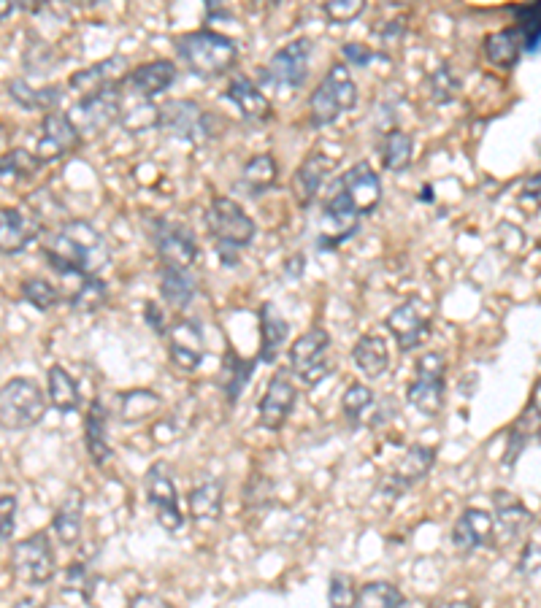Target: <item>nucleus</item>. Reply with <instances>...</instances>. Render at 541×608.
Segmentation results:
<instances>
[{"label":"nucleus","instance_id":"nucleus-57","mask_svg":"<svg viewBox=\"0 0 541 608\" xmlns=\"http://www.w3.org/2000/svg\"><path fill=\"white\" fill-rule=\"evenodd\" d=\"M344 57H347L349 63L358 65V68H366V65L374 60V52L363 44H347L344 46Z\"/></svg>","mask_w":541,"mask_h":608},{"label":"nucleus","instance_id":"nucleus-51","mask_svg":"<svg viewBox=\"0 0 541 608\" xmlns=\"http://www.w3.org/2000/svg\"><path fill=\"white\" fill-rule=\"evenodd\" d=\"M358 590H355V581L347 573H333L331 587H328V598H331L333 608H352Z\"/></svg>","mask_w":541,"mask_h":608},{"label":"nucleus","instance_id":"nucleus-15","mask_svg":"<svg viewBox=\"0 0 541 608\" xmlns=\"http://www.w3.org/2000/svg\"><path fill=\"white\" fill-rule=\"evenodd\" d=\"M336 190L349 200V206L358 211V217L371 214L382 203V179L368 163L352 165L349 171L341 173Z\"/></svg>","mask_w":541,"mask_h":608},{"label":"nucleus","instance_id":"nucleus-26","mask_svg":"<svg viewBox=\"0 0 541 608\" xmlns=\"http://www.w3.org/2000/svg\"><path fill=\"white\" fill-rule=\"evenodd\" d=\"M84 444H87V452H90L95 465H106L114 454L109 444V414H106V406L98 400H92L90 411L84 417Z\"/></svg>","mask_w":541,"mask_h":608},{"label":"nucleus","instance_id":"nucleus-61","mask_svg":"<svg viewBox=\"0 0 541 608\" xmlns=\"http://www.w3.org/2000/svg\"><path fill=\"white\" fill-rule=\"evenodd\" d=\"M11 608H44V606H41V603H36L33 598H22V600H17V603H14Z\"/></svg>","mask_w":541,"mask_h":608},{"label":"nucleus","instance_id":"nucleus-48","mask_svg":"<svg viewBox=\"0 0 541 608\" xmlns=\"http://www.w3.org/2000/svg\"><path fill=\"white\" fill-rule=\"evenodd\" d=\"M22 298L33 303L38 311H49L57 300H60V295H57L55 287L44 282V279H28V282L22 284Z\"/></svg>","mask_w":541,"mask_h":608},{"label":"nucleus","instance_id":"nucleus-17","mask_svg":"<svg viewBox=\"0 0 541 608\" xmlns=\"http://www.w3.org/2000/svg\"><path fill=\"white\" fill-rule=\"evenodd\" d=\"M295 400H298V390H295L290 373L279 371L268 382L263 398L257 403V419L266 430H282L285 422L290 419L295 409Z\"/></svg>","mask_w":541,"mask_h":608},{"label":"nucleus","instance_id":"nucleus-47","mask_svg":"<svg viewBox=\"0 0 541 608\" xmlns=\"http://www.w3.org/2000/svg\"><path fill=\"white\" fill-rule=\"evenodd\" d=\"M374 406V392H371V387H366V384H349L347 392H344V398H341V411H344V417L349 419V422H360L363 419V414H366L368 409Z\"/></svg>","mask_w":541,"mask_h":608},{"label":"nucleus","instance_id":"nucleus-4","mask_svg":"<svg viewBox=\"0 0 541 608\" xmlns=\"http://www.w3.org/2000/svg\"><path fill=\"white\" fill-rule=\"evenodd\" d=\"M358 103V84L344 63L331 65V71L322 76L320 87L314 90L309 109H312V122L317 128H325L349 111Z\"/></svg>","mask_w":541,"mask_h":608},{"label":"nucleus","instance_id":"nucleus-50","mask_svg":"<svg viewBox=\"0 0 541 608\" xmlns=\"http://www.w3.org/2000/svg\"><path fill=\"white\" fill-rule=\"evenodd\" d=\"M363 11H366V3H363V0H328V3H325V17L336 22V25L355 22Z\"/></svg>","mask_w":541,"mask_h":608},{"label":"nucleus","instance_id":"nucleus-13","mask_svg":"<svg viewBox=\"0 0 541 608\" xmlns=\"http://www.w3.org/2000/svg\"><path fill=\"white\" fill-rule=\"evenodd\" d=\"M157 128H166L187 141H206L211 133L209 114L193 100H166L157 106Z\"/></svg>","mask_w":541,"mask_h":608},{"label":"nucleus","instance_id":"nucleus-11","mask_svg":"<svg viewBox=\"0 0 541 608\" xmlns=\"http://www.w3.org/2000/svg\"><path fill=\"white\" fill-rule=\"evenodd\" d=\"M144 490H147L149 506L155 509L157 525L168 530V533H179L184 527V514L179 506V495H176L174 479L163 463H155L144 476Z\"/></svg>","mask_w":541,"mask_h":608},{"label":"nucleus","instance_id":"nucleus-59","mask_svg":"<svg viewBox=\"0 0 541 608\" xmlns=\"http://www.w3.org/2000/svg\"><path fill=\"white\" fill-rule=\"evenodd\" d=\"M523 198H531V200H536V203H541V171L525 182Z\"/></svg>","mask_w":541,"mask_h":608},{"label":"nucleus","instance_id":"nucleus-32","mask_svg":"<svg viewBox=\"0 0 541 608\" xmlns=\"http://www.w3.org/2000/svg\"><path fill=\"white\" fill-rule=\"evenodd\" d=\"M252 376H255V360H244L236 349H228L220 373V390L225 400L236 403L241 392L247 390V384L252 382Z\"/></svg>","mask_w":541,"mask_h":608},{"label":"nucleus","instance_id":"nucleus-2","mask_svg":"<svg viewBox=\"0 0 541 608\" xmlns=\"http://www.w3.org/2000/svg\"><path fill=\"white\" fill-rule=\"evenodd\" d=\"M176 52L184 60V65L203 79H214L228 73L236 65L239 49L236 41L222 36L217 30H195L176 41Z\"/></svg>","mask_w":541,"mask_h":608},{"label":"nucleus","instance_id":"nucleus-12","mask_svg":"<svg viewBox=\"0 0 541 608\" xmlns=\"http://www.w3.org/2000/svg\"><path fill=\"white\" fill-rule=\"evenodd\" d=\"M309 60H312V44L306 38H298V41H290L285 44L279 52H276L271 60H268L266 71V82H271L274 87H282V90H298L306 76H309Z\"/></svg>","mask_w":541,"mask_h":608},{"label":"nucleus","instance_id":"nucleus-46","mask_svg":"<svg viewBox=\"0 0 541 608\" xmlns=\"http://www.w3.org/2000/svg\"><path fill=\"white\" fill-rule=\"evenodd\" d=\"M460 92V79L455 76L450 65H439L436 71L428 76V95L433 103H452L458 98Z\"/></svg>","mask_w":541,"mask_h":608},{"label":"nucleus","instance_id":"nucleus-56","mask_svg":"<svg viewBox=\"0 0 541 608\" xmlns=\"http://www.w3.org/2000/svg\"><path fill=\"white\" fill-rule=\"evenodd\" d=\"M152 433H155V444H171V441L182 436V427L176 425L174 417H166L163 422H157Z\"/></svg>","mask_w":541,"mask_h":608},{"label":"nucleus","instance_id":"nucleus-54","mask_svg":"<svg viewBox=\"0 0 541 608\" xmlns=\"http://www.w3.org/2000/svg\"><path fill=\"white\" fill-rule=\"evenodd\" d=\"M517 571L533 579L541 573V544H528L520 554V563H517Z\"/></svg>","mask_w":541,"mask_h":608},{"label":"nucleus","instance_id":"nucleus-8","mask_svg":"<svg viewBox=\"0 0 541 608\" xmlns=\"http://www.w3.org/2000/svg\"><path fill=\"white\" fill-rule=\"evenodd\" d=\"M120 109V84H109V87H103V90L92 92V95L79 100L74 109L68 111V119H71V125H74L79 136H98L120 119Z\"/></svg>","mask_w":541,"mask_h":608},{"label":"nucleus","instance_id":"nucleus-22","mask_svg":"<svg viewBox=\"0 0 541 608\" xmlns=\"http://www.w3.org/2000/svg\"><path fill=\"white\" fill-rule=\"evenodd\" d=\"M496 541V517L485 509H466L452 527V544L460 552L485 549Z\"/></svg>","mask_w":541,"mask_h":608},{"label":"nucleus","instance_id":"nucleus-1","mask_svg":"<svg viewBox=\"0 0 541 608\" xmlns=\"http://www.w3.org/2000/svg\"><path fill=\"white\" fill-rule=\"evenodd\" d=\"M44 257L57 276L82 282L109 265L111 252L103 233L87 219H65L44 241Z\"/></svg>","mask_w":541,"mask_h":608},{"label":"nucleus","instance_id":"nucleus-35","mask_svg":"<svg viewBox=\"0 0 541 608\" xmlns=\"http://www.w3.org/2000/svg\"><path fill=\"white\" fill-rule=\"evenodd\" d=\"M160 409H163V400L152 390H128L117 395V417L125 425H136V422L155 417Z\"/></svg>","mask_w":541,"mask_h":608},{"label":"nucleus","instance_id":"nucleus-34","mask_svg":"<svg viewBox=\"0 0 541 608\" xmlns=\"http://www.w3.org/2000/svg\"><path fill=\"white\" fill-rule=\"evenodd\" d=\"M82 519H84V498L82 492H68L65 500L57 506L55 519V536L60 538V544L74 546L82 536Z\"/></svg>","mask_w":541,"mask_h":608},{"label":"nucleus","instance_id":"nucleus-28","mask_svg":"<svg viewBox=\"0 0 541 608\" xmlns=\"http://www.w3.org/2000/svg\"><path fill=\"white\" fill-rule=\"evenodd\" d=\"M122 73H125V60H122V57H109V60H101V63L90 65V68H84V71H76L74 76L68 79V84H71L82 98H87V95L103 90V87H109V84H120L117 79H120Z\"/></svg>","mask_w":541,"mask_h":608},{"label":"nucleus","instance_id":"nucleus-16","mask_svg":"<svg viewBox=\"0 0 541 608\" xmlns=\"http://www.w3.org/2000/svg\"><path fill=\"white\" fill-rule=\"evenodd\" d=\"M152 238H155L157 255H160L163 265L190 271V265L198 257V244H195V236L187 227L168 222V219H157Z\"/></svg>","mask_w":541,"mask_h":608},{"label":"nucleus","instance_id":"nucleus-39","mask_svg":"<svg viewBox=\"0 0 541 608\" xmlns=\"http://www.w3.org/2000/svg\"><path fill=\"white\" fill-rule=\"evenodd\" d=\"M276 176H279V165H276L274 155H255L244 165L239 187L249 195H260L274 187Z\"/></svg>","mask_w":541,"mask_h":608},{"label":"nucleus","instance_id":"nucleus-21","mask_svg":"<svg viewBox=\"0 0 541 608\" xmlns=\"http://www.w3.org/2000/svg\"><path fill=\"white\" fill-rule=\"evenodd\" d=\"M41 219L33 211L0 206V252L19 255L41 236Z\"/></svg>","mask_w":541,"mask_h":608},{"label":"nucleus","instance_id":"nucleus-19","mask_svg":"<svg viewBox=\"0 0 541 608\" xmlns=\"http://www.w3.org/2000/svg\"><path fill=\"white\" fill-rule=\"evenodd\" d=\"M355 233H358V211L352 209L349 200L333 187L331 198L322 206L320 249H336Z\"/></svg>","mask_w":541,"mask_h":608},{"label":"nucleus","instance_id":"nucleus-23","mask_svg":"<svg viewBox=\"0 0 541 608\" xmlns=\"http://www.w3.org/2000/svg\"><path fill=\"white\" fill-rule=\"evenodd\" d=\"M333 168H336L333 157L322 155V152L306 155V160H303V163L298 165V171L293 173V192L295 198H298V206L306 209V206L317 198V192L322 190V184L331 176Z\"/></svg>","mask_w":541,"mask_h":608},{"label":"nucleus","instance_id":"nucleus-60","mask_svg":"<svg viewBox=\"0 0 541 608\" xmlns=\"http://www.w3.org/2000/svg\"><path fill=\"white\" fill-rule=\"evenodd\" d=\"M22 9V6H17V3H9V0H0V19L11 17L14 11Z\"/></svg>","mask_w":541,"mask_h":608},{"label":"nucleus","instance_id":"nucleus-10","mask_svg":"<svg viewBox=\"0 0 541 608\" xmlns=\"http://www.w3.org/2000/svg\"><path fill=\"white\" fill-rule=\"evenodd\" d=\"M11 568H14V576L30 587H41L52 579L55 576V552H52L49 536L36 533V536L19 541L11 549Z\"/></svg>","mask_w":541,"mask_h":608},{"label":"nucleus","instance_id":"nucleus-52","mask_svg":"<svg viewBox=\"0 0 541 608\" xmlns=\"http://www.w3.org/2000/svg\"><path fill=\"white\" fill-rule=\"evenodd\" d=\"M65 587L79 592L84 600H90L92 587H95V576H92V571L84 563H71L65 568Z\"/></svg>","mask_w":541,"mask_h":608},{"label":"nucleus","instance_id":"nucleus-29","mask_svg":"<svg viewBox=\"0 0 541 608\" xmlns=\"http://www.w3.org/2000/svg\"><path fill=\"white\" fill-rule=\"evenodd\" d=\"M287 336H290L287 319L279 314L274 303H263L260 306V360L274 363L279 349L285 346Z\"/></svg>","mask_w":541,"mask_h":608},{"label":"nucleus","instance_id":"nucleus-58","mask_svg":"<svg viewBox=\"0 0 541 608\" xmlns=\"http://www.w3.org/2000/svg\"><path fill=\"white\" fill-rule=\"evenodd\" d=\"M128 608H171V603L160 598V595H136L130 600Z\"/></svg>","mask_w":541,"mask_h":608},{"label":"nucleus","instance_id":"nucleus-37","mask_svg":"<svg viewBox=\"0 0 541 608\" xmlns=\"http://www.w3.org/2000/svg\"><path fill=\"white\" fill-rule=\"evenodd\" d=\"M46 392H49V403L55 406L57 411L63 414H71V411L79 409V384L74 382V376L65 371L63 365H52L46 371Z\"/></svg>","mask_w":541,"mask_h":608},{"label":"nucleus","instance_id":"nucleus-49","mask_svg":"<svg viewBox=\"0 0 541 608\" xmlns=\"http://www.w3.org/2000/svg\"><path fill=\"white\" fill-rule=\"evenodd\" d=\"M274 498V484L266 476H252L244 487V506L247 509H263Z\"/></svg>","mask_w":541,"mask_h":608},{"label":"nucleus","instance_id":"nucleus-44","mask_svg":"<svg viewBox=\"0 0 541 608\" xmlns=\"http://www.w3.org/2000/svg\"><path fill=\"white\" fill-rule=\"evenodd\" d=\"M517 25L514 28L523 33L525 52H539L541 49V0L528 6H514L512 9Z\"/></svg>","mask_w":541,"mask_h":608},{"label":"nucleus","instance_id":"nucleus-62","mask_svg":"<svg viewBox=\"0 0 541 608\" xmlns=\"http://www.w3.org/2000/svg\"><path fill=\"white\" fill-rule=\"evenodd\" d=\"M439 608H477V606H471V603H463V600H455V603H444V606Z\"/></svg>","mask_w":541,"mask_h":608},{"label":"nucleus","instance_id":"nucleus-5","mask_svg":"<svg viewBox=\"0 0 541 608\" xmlns=\"http://www.w3.org/2000/svg\"><path fill=\"white\" fill-rule=\"evenodd\" d=\"M444 376H447V360H444V354L428 352L417 360L414 379L409 382V390H406V400H409L420 414H425V417L436 419L441 414V409H444V400H447Z\"/></svg>","mask_w":541,"mask_h":608},{"label":"nucleus","instance_id":"nucleus-42","mask_svg":"<svg viewBox=\"0 0 541 608\" xmlns=\"http://www.w3.org/2000/svg\"><path fill=\"white\" fill-rule=\"evenodd\" d=\"M9 95L17 100L19 106H25V109L46 111V114H52V111H57V103H60V98H63V90H60V87L30 90L28 84L22 82V79H14V82H9Z\"/></svg>","mask_w":541,"mask_h":608},{"label":"nucleus","instance_id":"nucleus-36","mask_svg":"<svg viewBox=\"0 0 541 608\" xmlns=\"http://www.w3.org/2000/svg\"><path fill=\"white\" fill-rule=\"evenodd\" d=\"M195 292H198V282H195L193 273L184 271V268L163 265V273H160V295H163L168 306H174V309L190 306Z\"/></svg>","mask_w":541,"mask_h":608},{"label":"nucleus","instance_id":"nucleus-25","mask_svg":"<svg viewBox=\"0 0 541 608\" xmlns=\"http://www.w3.org/2000/svg\"><path fill=\"white\" fill-rule=\"evenodd\" d=\"M493 509H496V533L509 541L523 536L525 527L533 522L531 511L525 509L523 500L506 490L493 492Z\"/></svg>","mask_w":541,"mask_h":608},{"label":"nucleus","instance_id":"nucleus-6","mask_svg":"<svg viewBox=\"0 0 541 608\" xmlns=\"http://www.w3.org/2000/svg\"><path fill=\"white\" fill-rule=\"evenodd\" d=\"M46 398L30 379H11L0 387V427L28 430L44 419Z\"/></svg>","mask_w":541,"mask_h":608},{"label":"nucleus","instance_id":"nucleus-30","mask_svg":"<svg viewBox=\"0 0 541 608\" xmlns=\"http://www.w3.org/2000/svg\"><path fill=\"white\" fill-rule=\"evenodd\" d=\"M352 360L358 365V371L366 379H379L385 376L390 368V352H387V341L382 336H363L358 338V344L352 349Z\"/></svg>","mask_w":541,"mask_h":608},{"label":"nucleus","instance_id":"nucleus-20","mask_svg":"<svg viewBox=\"0 0 541 608\" xmlns=\"http://www.w3.org/2000/svg\"><path fill=\"white\" fill-rule=\"evenodd\" d=\"M168 354L179 371L190 373L201 365L203 354H206V338H203V327L195 319H179L174 327H168Z\"/></svg>","mask_w":541,"mask_h":608},{"label":"nucleus","instance_id":"nucleus-41","mask_svg":"<svg viewBox=\"0 0 541 608\" xmlns=\"http://www.w3.org/2000/svg\"><path fill=\"white\" fill-rule=\"evenodd\" d=\"M382 163L387 171L401 173L412 165L414 155V138L406 130H390L382 136Z\"/></svg>","mask_w":541,"mask_h":608},{"label":"nucleus","instance_id":"nucleus-55","mask_svg":"<svg viewBox=\"0 0 541 608\" xmlns=\"http://www.w3.org/2000/svg\"><path fill=\"white\" fill-rule=\"evenodd\" d=\"M144 319H147V325L155 330L157 336H166V314H163V309L157 306L155 300H147V303H144Z\"/></svg>","mask_w":541,"mask_h":608},{"label":"nucleus","instance_id":"nucleus-38","mask_svg":"<svg viewBox=\"0 0 541 608\" xmlns=\"http://www.w3.org/2000/svg\"><path fill=\"white\" fill-rule=\"evenodd\" d=\"M541 433V411L536 403H531L528 409L523 411V417L514 422V427L509 430V444H506V454H504V465L512 468L517 463V457L523 454V449L528 446L533 436L539 438Z\"/></svg>","mask_w":541,"mask_h":608},{"label":"nucleus","instance_id":"nucleus-43","mask_svg":"<svg viewBox=\"0 0 541 608\" xmlns=\"http://www.w3.org/2000/svg\"><path fill=\"white\" fill-rule=\"evenodd\" d=\"M106 300H109L106 282H103L101 276H90V279H82V282L76 284L74 295L68 298V303H71V309L74 311H84V314H90V311L103 309V306H106Z\"/></svg>","mask_w":541,"mask_h":608},{"label":"nucleus","instance_id":"nucleus-14","mask_svg":"<svg viewBox=\"0 0 541 608\" xmlns=\"http://www.w3.org/2000/svg\"><path fill=\"white\" fill-rule=\"evenodd\" d=\"M433 463H436V449L422 444L409 446L404 457L398 460V465L382 479L379 490L385 492L390 500H395L398 495H404L406 490H412L414 484H420L431 473Z\"/></svg>","mask_w":541,"mask_h":608},{"label":"nucleus","instance_id":"nucleus-40","mask_svg":"<svg viewBox=\"0 0 541 608\" xmlns=\"http://www.w3.org/2000/svg\"><path fill=\"white\" fill-rule=\"evenodd\" d=\"M404 592L390 581H368L358 590L352 608H404Z\"/></svg>","mask_w":541,"mask_h":608},{"label":"nucleus","instance_id":"nucleus-9","mask_svg":"<svg viewBox=\"0 0 541 608\" xmlns=\"http://www.w3.org/2000/svg\"><path fill=\"white\" fill-rule=\"evenodd\" d=\"M433 314L428 309V303L417 295L406 298L401 306H395L385 319V327L390 330V336L395 338V344L401 352H414L420 349L428 338H431Z\"/></svg>","mask_w":541,"mask_h":608},{"label":"nucleus","instance_id":"nucleus-33","mask_svg":"<svg viewBox=\"0 0 541 608\" xmlns=\"http://www.w3.org/2000/svg\"><path fill=\"white\" fill-rule=\"evenodd\" d=\"M222 498H225V487L220 479H206L198 487H193L190 498H187V509L195 522H217L222 514Z\"/></svg>","mask_w":541,"mask_h":608},{"label":"nucleus","instance_id":"nucleus-3","mask_svg":"<svg viewBox=\"0 0 541 608\" xmlns=\"http://www.w3.org/2000/svg\"><path fill=\"white\" fill-rule=\"evenodd\" d=\"M206 227H209L211 238L220 246V255L225 265H236L233 252L247 249L255 238L257 227L247 211L241 209L236 200L214 198L206 209Z\"/></svg>","mask_w":541,"mask_h":608},{"label":"nucleus","instance_id":"nucleus-53","mask_svg":"<svg viewBox=\"0 0 541 608\" xmlns=\"http://www.w3.org/2000/svg\"><path fill=\"white\" fill-rule=\"evenodd\" d=\"M14 519H17V498L3 495L0 498V544L14 536Z\"/></svg>","mask_w":541,"mask_h":608},{"label":"nucleus","instance_id":"nucleus-31","mask_svg":"<svg viewBox=\"0 0 541 608\" xmlns=\"http://www.w3.org/2000/svg\"><path fill=\"white\" fill-rule=\"evenodd\" d=\"M523 52L525 41L523 33L517 28H504L498 30V33H490V36L485 38V57L496 65V68H504V71L514 68Z\"/></svg>","mask_w":541,"mask_h":608},{"label":"nucleus","instance_id":"nucleus-7","mask_svg":"<svg viewBox=\"0 0 541 608\" xmlns=\"http://www.w3.org/2000/svg\"><path fill=\"white\" fill-rule=\"evenodd\" d=\"M328 349H331V336L325 327H309L306 333L295 338L290 346V368L303 384L317 387L331 376Z\"/></svg>","mask_w":541,"mask_h":608},{"label":"nucleus","instance_id":"nucleus-18","mask_svg":"<svg viewBox=\"0 0 541 608\" xmlns=\"http://www.w3.org/2000/svg\"><path fill=\"white\" fill-rule=\"evenodd\" d=\"M79 141H82V136L76 133L68 114H63V111L46 114L44 122H41V138H38L36 144L38 163H57V160H63V157L74 152Z\"/></svg>","mask_w":541,"mask_h":608},{"label":"nucleus","instance_id":"nucleus-24","mask_svg":"<svg viewBox=\"0 0 541 608\" xmlns=\"http://www.w3.org/2000/svg\"><path fill=\"white\" fill-rule=\"evenodd\" d=\"M176 82V65L171 60H155V63H147L130 71L125 76V87H128L133 95L144 100H152Z\"/></svg>","mask_w":541,"mask_h":608},{"label":"nucleus","instance_id":"nucleus-63","mask_svg":"<svg viewBox=\"0 0 541 608\" xmlns=\"http://www.w3.org/2000/svg\"><path fill=\"white\" fill-rule=\"evenodd\" d=\"M539 441H541V433H539Z\"/></svg>","mask_w":541,"mask_h":608},{"label":"nucleus","instance_id":"nucleus-27","mask_svg":"<svg viewBox=\"0 0 541 608\" xmlns=\"http://www.w3.org/2000/svg\"><path fill=\"white\" fill-rule=\"evenodd\" d=\"M225 100L236 103V109L241 111V117L249 122H266L271 117V103L263 92L257 90L255 84L249 82L247 76H233L225 90Z\"/></svg>","mask_w":541,"mask_h":608},{"label":"nucleus","instance_id":"nucleus-45","mask_svg":"<svg viewBox=\"0 0 541 608\" xmlns=\"http://www.w3.org/2000/svg\"><path fill=\"white\" fill-rule=\"evenodd\" d=\"M38 168H41L38 157L25 152V149H11L6 155H0V176H6V179L28 182L36 176Z\"/></svg>","mask_w":541,"mask_h":608}]
</instances>
